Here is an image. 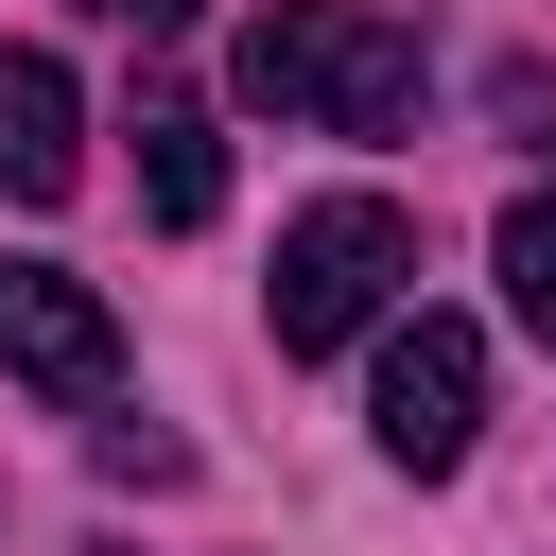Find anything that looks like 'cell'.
Here are the masks:
<instances>
[{
	"label": "cell",
	"mask_w": 556,
	"mask_h": 556,
	"mask_svg": "<svg viewBox=\"0 0 556 556\" xmlns=\"http://www.w3.org/2000/svg\"><path fill=\"white\" fill-rule=\"evenodd\" d=\"M243 104H278L313 139H400L417 122V35L382 0H261L243 17Z\"/></svg>",
	"instance_id": "6da1fadb"
},
{
	"label": "cell",
	"mask_w": 556,
	"mask_h": 556,
	"mask_svg": "<svg viewBox=\"0 0 556 556\" xmlns=\"http://www.w3.org/2000/svg\"><path fill=\"white\" fill-rule=\"evenodd\" d=\"M400 278H417V208H382V191H330V208H295L278 226V348L313 365V348H348V330H382L400 313Z\"/></svg>",
	"instance_id": "7a4b0ae2"
},
{
	"label": "cell",
	"mask_w": 556,
	"mask_h": 556,
	"mask_svg": "<svg viewBox=\"0 0 556 556\" xmlns=\"http://www.w3.org/2000/svg\"><path fill=\"white\" fill-rule=\"evenodd\" d=\"M365 434H382V469H469V434H486V330H469V313H417V330H382Z\"/></svg>",
	"instance_id": "3957f363"
},
{
	"label": "cell",
	"mask_w": 556,
	"mask_h": 556,
	"mask_svg": "<svg viewBox=\"0 0 556 556\" xmlns=\"http://www.w3.org/2000/svg\"><path fill=\"white\" fill-rule=\"evenodd\" d=\"M0 365H17L35 400L104 417V400H122V313H104L70 261H0Z\"/></svg>",
	"instance_id": "277c9868"
},
{
	"label": "cell",
	"mask_w": 556,
	"mask_h": 556,
	"mask_svg": "<svg viewBox=\"0 0 556 556\" xmlns=\"http://www.w3.org/2000/svg\"><path fill=\"white\" fill-rule=\"evenodd\" d=\"M0 191L17 208H70L87 191V104H70L52 52H0Z\"/></svg>",
	"instance_id": "5b68a950"
},
{
	"label": "cell",
	"mask_w": 556,
	"mask_h": 556,
	"mask_svg": "<svg viewBox=\"0 0 556 556\" xmlns=\"http://www.w3.org/2000/svg\"><path fill=\"white\" fill-rule=\"evenodd\" d=\"M139 208H156V226H208V208H226V139H208V104H174V87L139 104Z\"/></svg>",
	"instance_id": "8992f818"
},
{
	"label": "cell",
	"mask_w": 556,
	"mask_h": 556,
	"mask_svg": "<svg viewBox=\"0 0 556 556\" xmlns=\"http://www.w3.org/2000/svg\"><path fill=\"white\" fill-rule=\"evenodd\" d=\"M504 295H521V330L556 348V191H521V208H504Z\"/></svg>",
	"instance_id": "52a82bcc"
},
{
	"label": "cell",
	"mask_w": 556,
	"mask_h": 556,
	"mask_svg": "<svg viewBox=\"0 0 556 556\" xmlns=\"http://www.w3.org/2000/svg\"><path fill=\"white\" fill-rule=\"evenodd\" d=\"M87 452H104V469H122V486H174V469H191V452H174V434H156V417H104V434H87Z\"/></svg>",
	"instance_id": "ba28073f"
},
{
	"label": "cell",
	"mask_w": 556,
	"mask_h": 556,
	"mask_svg": "<svg viewBox=\"0 0 556 556\" xmlns=\"http://www.w3.org/2000/svg\"><path fill=\"white\" fill-rule=\"evenodd\" d=\"M504 122H521V139L556 156V87H539V70H504Z\"/></svg>",
	"instance_id": "9c48e42d"
},
{
	"label": "cell",
	"mask_w": 556,
	"mask_h": 556,
	"mask_svg": "<svg viewBox=\"0 0 556 556\" xmlns=\"http://www.w3.org/2000/svg\"><path fill=\"white\" fill-rule=\"evenodd\" d=\"M104 17H122V35H174V17H191V0H104Z\"/></svg>",
	"instance_id": "30bf717a"
}]
</instances>
